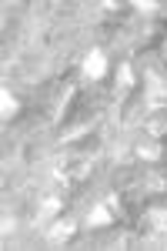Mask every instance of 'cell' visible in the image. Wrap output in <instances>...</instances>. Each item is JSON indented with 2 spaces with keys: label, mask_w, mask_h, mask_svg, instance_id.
<instances>
[{
  "label": "cell",
  "mask_w": 167,
  "mask_h": 251,
  "mask_svg": "<svg viewBox=\"0 0 167 251\" xmlns=\"http://www.w3.org/2000/svg\"><path fill=\"white\" fill-rule=\"evenodd\" d=\"M104 74H107V57H104L100 50H91V54L84 57V77L100 80Z\"/></svg>",
  "instance_id": "obj_1"
},
{
  "label": "cell",
  "mask_w": 167,
  "mask_h": 251,
  "mask_svg": "<svg viewBox=\"0 0 167 251\" xmlns=\"http://www.w3.org/2000/svg\"><path fill=\"white\" fill-rule=\"evenodd\" d=\"M147 100L150 107H164L167 104V84L157 74H147Z\"/></svg>",
  "instance_id": "obj_2"
},
{
  "label": "cell",
  "mask_w": 167,
  "mask_h": 251,
  "mask_svg": "<svg viewBox=\"0 0 167 251\" xmlns=\"http://www.w3.org/2000/svg\"><path fill=\"white\" fill-rule=\"evenodd\" d=\"M114 221V204H97L91 214H87V225L91 228H104V225H111Z\"/></svg>",
  "instance_id": "obj_3"
},
{
  "label": "cell",
  "mask_w": 167,
  "mask_h": 251,
  "mask_svg": "<svg viewBox=\"0 0 167 251\" xmlns=\"http://www.w3.org/2000/svg\"><path fill=\"white\" fill-rule=\"evenodd\" d=\"M71 234H74V221H57V225H50L47 238H50V241H67Z\"/></svg>",
  "instance_id": "obj_4"
},
{
  "label": "cell",
  "mask_w": 167,
  "mask_h": 251,
  "mask_svg": "<svg viewBox=\"0 0 167 251\" xmlns=\"http://www.w3.org/2000/svg\"><path fill=\"white\" fill-rule=\"evenodd\" d=\"M17 97L10 94V91H7V87H3V91H0V114H3V121H7V117H14L17 114Z\"/></svg>",
  "instance_id": "obj_5"
},
{
  "label": "cell",
  "mask_w": 167,
  "mask_h": 251,
  "mask_svg": "<svg viewBox=\"0 0 167 251\" xmlns=\"http://www.w3.org/2000/svg\"><path fill=\"white\" fill-rule=\"evenodd\" d=\"M150 225L157 234H167V208H154L150 211Z\"/></svg>",
  "instance_id": "obj_6"
},
{
  "label": "cell",
  "mask_w": 167,
  "mask_h": 251,
  "mask_svg": "<svg viewBox=\"0 0 167 251\" xmlns=\"http://www.w3.org/2000/svg\"><path fill=\"white\" fill-rule=\"evenodd\" d=\"M117 84H120L124 91L134 84V71H130V64H120V67H117Z\"/></svg>",
  "instance_id": "obj_7"
},
{
  "label": "cell",
  "mask_w": 167,
  "mask_h": 251,
  "mask_svg": "<svg viewBox=\"0 0 167 251\" xmlns=\"http://www.w3.org/2000/svg\"><path fill=\"white\" fill-rule=\"evenodd\" d=\"M137 154L144 157V161H157V157H161V148H157V144H141Z\"/></svg>",
  "instance_id": "obj_8"
},
{
  "label": "cell",
  "mask_w": 167,
  "mask_h": 251,
  "mask_svg": "<svg viewBox=\"0 0 167 251\" xmlns=\"http://www.w3.org/2000/svg\"><path fill=\"white\" fill-rule=\"evenodd\" d=\"M60 211V201H57V198H47V201H44V214H57Z\"/></svg>",
  "instance_id": "obj_9"
}]
</instances>
